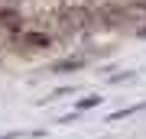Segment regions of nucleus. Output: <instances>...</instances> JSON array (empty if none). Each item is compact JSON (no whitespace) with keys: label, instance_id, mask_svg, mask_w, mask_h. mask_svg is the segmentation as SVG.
<instances>
[{"label":"nucleus","instance_id":"obj_5","mask_svg":"<svg viewBox=\"0 0 146 139\" xmlns=\"http://www.w3.org/2000/svg\"><path fill=\"white\" fill-rule=\"evenodd\" d=\"M140 36H143V39H146V29H140Z\"/></svg>","mask_w":146,"mask_h":139},{"label":"nucleus","instance_id":"obj_1","mask_svg":"<svg viewBox=\"0 0 146 139\" xmlns=\"http://www.w3.org/2000/svg\"><path fill=\"white\" fill-rule=\"evenodd\" d=\"M120 13H123L127 20H146V3H127Z\"/></svg>","mask_w":146,"mask_h":139},{"label":"nucleus","instance_id":"obj_4","mask_svg":"<svg viewBox=\"0 0 146 139\" xmlns=\"http://www.w3.org/2000/svg\"><path fill=\"white\" fill-rule=\"evenodd\" d=\"M98 103H101V97H98V94H91V97H84V100L78 103V110H94Z\"/></svg>","mask_w":146,"mask_h":139},{"label":"nucleus","instance_id":"obj_3","mask_svg":"<svg viewBox=\"0 0 146 139\" xmlns=\"http://www.w3.org/2000/svg\"><path fill=\"white\" fill-rule=\"evenodd\" d=\"M136 110H146V103H136V107H127V110H117V113H110V120H123V117H130V113H136Z\"/></svg>","mask_w":146,"mask_h":139},{"label":"nucleus","instance_id":"obj_2","mask_svg":"<svg viewBox=\"0 0 146 139\" xmlns=\"http://www.w3.org/2000/svg\"><path fill=\"white\" fill-rule=\"evenodd\" d=\"M81 65H84V58H68V62L55 65V71H75V68H81Z\"/></svg>","mask_w":146,"mask_h":139}]
</instances>
